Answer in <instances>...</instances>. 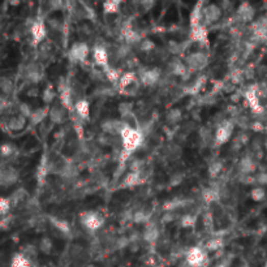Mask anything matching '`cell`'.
Listing matches in <instances>:
<instances>
[{
  "label": "cell",
  "instance_id": "6da1fadb",
  "mask_svg": "<svg viewBox=\"0 0 267 267\" xmlns=\"http://www.w3.org/2000/svg\"><path fill=\"white\" fill-rule=\"evenodd\" d=\"M120 138L121 146H123V154L130 155V154L135 153L136 150L140 149V146L144 144L145 135L140 129H135V128H130L128 125L123 130Z\"/></svg>",
  "mask_w": 267,
  "mask_h": 267
},
{
  "label": "cell",
  "instance_id": "7a4b0ae2",
  "mask_svg": "<svg viewBox=\"0 0 267 267\" xmlns=\"http://www.w3.org/2000/svg\"><path fill=\"white\" fill-rule=\"evenodd\" d=\"M233 129H235V121L233 120L224 119L222 123L218 124L214 132V145L222 146V145L227 144L233 135Z\"/></svg>",
  "mask_w": 267,
  "mask_h": 267
},
{
  "label": "cell",
  "instance_id": "3957f363",
  "mask_svg": "<svg viewBox=\"0 0 267 267\" xmlns=\"http://www.w3.org/2000/svg\"><path fill=\"white\" fill-rule=\"evenodd\" d=\"M207 262V252L200 247L189 248L185 254V263L188 267H205Z\"/></svg>",
  "mask_w": 267,
  "mask_h": 267
},
{
  "label": "cell",
  "instance_id": "277c9868",
  "mask_svg": "<svg viewBox=\"0 0 267 267\" xmlns=\"http://www.w3.org/2000/svg\"><path fill=\"white\" fill-rule=\"evenodd\" d=\"M137 76L141 85L151 88V86H155L156 84H159L162 77V72L159 68L142 67L137 71Z\"/></svg>",
  "mask_w": 267,
  "mask_h": 267
},
{
  "label": "cell",
  "instance_id": "5b68a950",
  "mask_svg": "<svg viewBox=\"0 0 267 267\" xmlns=\"http://www.w3.org/2000/svg\"><path fill=\"white\" fill-rule=\"evenodd\" d=\"M81 224L89 232H95L104 226V218L98 211H85L79 217Z\"/></svg>",
  "mask_w": 267,
  "mask_h": 267
},
{
  "label": "cell",
  "instance_id": "8992f818",
  "mask_svg": "<svg viewBox=\"0 0 267 267\" xmlns=\"http://www.w3.org/2000/svg\"><path fill=\"white\" fill-rule=\"evenodd\" d=\"M185 64L189 68V71L192 72L203 71L208 64V55L206 52H202V51L191 52L185 58Z\"/></svg>",
  "mask_w": 267,
  "mask_h": 267
},
{
  "label": "cell",
  "instance_id": "52a82bcc",
  "mask_svg": "<svg viewBox=\"0 0 267 267\" xmlns=\"http://www.w3.org/2000/svg\"><path fill=\"white\" fill-rule=\"evenodd\" d=\"M89 54H90V48L85 42H76V43L72 44L69 51H68L69 59L74 63H85Z\"/></svg>",
  "mask_w": 267,
  "mask_h": 267
},
{
  "label": "cell",
  "instance_id": "ba28073f",
  "mask_svg": "<svg viewBox=\"0 0 267 267\" xmlns=\"http://www.w3.org/2000/svg\"><path fill=\"white\" fill-rule=\"evenodd\" d=\"M18 177H20V175H18V171L15 167L3 165V167L0 170V185H2V188L7 189L16 185L18 181Z\"/></svg>",
  "mask_w": 267,
  "mask_h": 267
},
{
  "label": "cell",
  "instance_id": "9c48e42d",
  "mask_svg": "<svg viewBox=\"0 0 267 267\" xmlns=\"http://www.w3.org/2000/svg\"><path fill=\"white\" fill-rule=\"evenodd\" d=\"M30 36H32L34 46H41L43 43L46 37H47V29H46V24L43 22V20L32 21Z\"/></svg>",
  "mask_w": 267,
  "mask_h": 267
},
{
  "label": "cell",
  "instance_id": "30bf717a",
  "mask_svg": "<svg viewBox=\"0 0 267 267\" xmlns=\"http://www.w3.org/2000/svg\"><path fill=\"white\" fill-rule=\"evenodd\" d=\"M128 124L123 120H115V119H110V120L103 121L100 124V129L102 133H106V135L114 136V137H120L123 130L125 129Z\"/></svg>",
  "mask_w": 267,
  "mask_h": 267
},
{
  "label": "cell",
  "instance_id": "8fae6325",
  "mask_svg": "<svg viewBox=\"0 0 267 267\" xmlns=\"http://www.w3.org/2000/svg\"><path fill=\"white\" fill-rule=\"evenodd\" d=\"M244 98L247 100V103L249 104L250 110L254 112L255 115H262L263 114L264 109L263 106L261 104V99H259L257 91H255L254 86H250L249 89L244 91Z\"/></svg>",
  "mask_w": 267,
  "mask_h": 267
},
{
  "label": "cell",
  "instance_id": "7c38bea8",
  "mask_svg": "<svg viewBox=\"0 0 267 267\" xmlns=\"http://www.w3.org/2000/svg\"><path fill=\"white\" fill-rule=\"evenodd\" d=\"M222 13H223V9L220 8V6H218L215 3L207 4L206 7H203V24H215V22H218L220 20Z\"/></svg>",
  "mask_w": 267,
  "mask_h": 267
},
{
  "label": "cell",
  "instance_id": "4fadbf2b",
  "mask_svg": "<svg viewBox=\"0 0 267 267\" xmlns=\"http://www.w3.org/2000/svg\"><path fill=\"white\" fill-rule=\"evenodd\" d=\"M24 78L32 85H37L43 78V69L37 63H30L24 69Z\"/></svg>",
  "mask_w": 267,
  "mask_h": 267
},
{
  "label": "cell",
  "instance_id": "5bb4252c",
  "mask_svg": "<svg viewBox=\"0 0 267 267\" xmlns=\"http://www.w3.org/2000/svg\"><path fill=\"white\" fill-rule=\"evenodd\" d=\"M255 16V9L253 8V6H250L249 3H243L238 9L236 11V20L241 24H248L252 22L254 20Z\"/></svg>",
  "mask_w": 267,
  "mask_h": 267
},
{
  "label": "cell",
  "instance_id": "9a60e30c",
  "mask_svg": "<svg viewBox=\"0 0 267 267\" xmlns=\"http://www.w3.org/2000/svg\"><path fill=\"white\" fill-rule=\"evenodd\" d=\"M146 173L145 170L141 172H132L126 173L125 177L121 181V186H125V188H133V186H137V185H141L142 182L146 181Z\"/></svg>",
  "mask_w": 267,
  "mask_h": 267
},
{
  "label": "cell",
  "instance_id": "2e32d148",
  "mask_svg": "<svg viewBox=\"0 0 267 267\" xmlns=\"http://www.w3.org/2000/svg\"><path fill=\"white\" fill-rule=\"evenodd\" d=\"M238 170V175H245V176H249V175H253L254 171L257 170V163H255L254 158L252 155H244L243 158L240 159L237 166Z\"/></svg>",
  "mask_w": 267,
  "mask_h": 267
},
{
  "label": "cell",
  "instance_id": "e0dca14e",
  "mask_svg": "<svg viewBox=\"0 0 267 267\" xmlns=\"http://www.w3.org/2000/svg\"><path fill=\"white\" fill-rule=\"evenodd\" d=\"M191 39L202 46H208V34L206 25L201 24L198 26L191 28Z\"/></svg>",
  "mask_w": 267,
  "mask_h": 267
},
{
  "label": "cell",
  "instance_id": "ac0fdd59",
  "mask_svg": "<svg viewBox=\"0 0 267 267\" xmlns=\"http://www.w3.org/2000/svg\"><path fill=\"white\" fill-rule=\"evenodd\" d=\"M168 69H170L171 74L181 77V78H185V77L188 76V73H191V71H189V68L186 67V64L182 63L180 59H177V58H173V59L168 63Z\"/></svg>",
  "mask_w": 267,
  "mask_h": 267
},
{
  "label": "cell",
  "instance_id": "d6986e66",
  "mask_svg": "<svg viewBox=\"0 0 267 267\" xmlns=\"http://www.w3.org/2000/svg\"><path fill=\"white\" fill-rule=\"evenodd\" d=\"M109 51L102 44H97L94 48H93V59H94L95 64L98 67H102L103 69L106 67H109Z\"/></svg>",
  "mask_w": 267,
  "mask_h": 267
},
{
  "label": "cell",
  "instance_id": "ffe728a7",
  "mask_svg": "<svg viewBox=\"0 0 267 267\" xmlns=\"http://www.w3.org/2000/svg\"><path fill=\"white\" fill-rule=\"evenodd\" d=\"M141 237H142V240L146 241V243H149V244L156 243V240L159 238V228H158V226H156L155 222L150 220L149 223L145 226L144 231H142Z\"/></svg>",
  "mask_w": 267,
  "mask_h": 267
},
{
  "label": "cell",
  "instance_id": "44dd1931",
  "mask_svg": "<svg viewBox=\"0 0 267 267\" xmlns=\"http://www.w3.org/2000/svg\"><path fill=\"white\" fill-rule=\"evenodd\" d=\"M28 124V119L22 115H13L7 121V128H8L9 132H21V130L25 129V126Z\"/></svg>",
  "mask_w": 267,
  "mask_h": 267
},
{
  "label": "cell",
  "instance_id": "7402d4cb",
  "mask_svg": "<svg viewBox=\"0 0 267 267\" xmlns=\"http://www.w3.org/2000/svg\"><path fill=\"white\" fill-rule=\"evenodd\" d=\"M121 36H123L124 41L126 44H140L144 38L138 32H136L130 25H124L121 29Z\"/></svg>",
  "mask_w": 267,
  "mask_h": 267
},
{
  "label": "cell",
  "instance_id": "603a6c76",
  "mask_svg": "<svg viewBox=\"0 0 267 267\" xmlns=\"http://www.w3.org/2000/svg\"><path fill=\"white\" fill-rule=\"evenodd\" d=\"M220 189L222 185H214V186H208L202 191V198L206 203L211 205V203L219 202L222 196H220Z\"/></svg>",
  "mask_w": 267,
  "mask_h": 267
},
{
  "label": "cell",
  "instance_id": "cb8c5ba5",
  "mask_svg": "<svg viewBox=\"0 0 267 267\" xmlns=\"http://www.w3.org/2000/svg\"><path fill=\"white\" fill-rule=\"evenodd\" d=\"M67 109L62 104H55V106L51 107L50 110V120L54 124H63L67 121Z\"/></svg>",
  "mask_w": 267,
  "mask_h": 267
},
{
  "label": "cell",
  "instance_id": "d4e9b609",
  "mask_svg": "<svg viewBox=\"0 0 267 267\" xmlns=\"http://www.w3.org/2000/svg\"><path fill=\"white\" fill-rule=\"evenodd\" d=\"M50 110H51L50 106L39 107V109L34 110L32 114V116H30V119H29L30 124L34 126L39 125V124H41L44 119L47 118V116H50Z\"/></svg>",
  "mask_w": 267,
  "mask_h": 267
},
{
  "label": "cell",
  "instance_id": "484cf974",
  "mask_svg": "<svg viewBox=\"0 0 267 267\" xmlns=\"http://www.w3.org/2000/svg\"><path fill=\"white\" fill-rule=\"evenodd\" d=\"M48 220H50V223L52 224L54 228H55L56 231H59L60 233H63V235L69 236L72 233L71 224L68 223L67 220L60 219V218L56 217H48Z\"/></svg>",
  "mask_w": 267,
  "mask_h": 267
},
{
  "label": "cell",
  "instance_id": "4316f807",
  "mask_svg": "<svg viewBox=\"0 0 267 267\" xmlns=\"http://www.w3.org/2000/svg\"><path fill=\"white\" fill-rule=\"evenodd\" d=\"M9 200L12 202V206H20L25 205V203L29 202V193H28L26 189L24 188H18L16 189L12 193V196L9 197Z\"/></svg>",
  "mask_w": 267,
  "mask_h": 267
},
{
  "label": "cell",
  "instance_id": "83f0119b",
  "mask_svg": "<svg viewBox=\"0 0 267 267\" xmlns=\"http://www.w3.org/2000/svg\"><path fill=\"white\" fill-rule=\"evenodd\" d=\"M140 79H138L137 72H125L123 73L120 78V83H119V88H120L121 91H125L126 89H129L130 86L135 85L136 83H138Z\"/></svg>",
  "mask_w": 267,
  "mask_h": 267
},
{
  "label": "cell",
  "instance_id": "f1b7e54d",
  "mask_svg": "<svg viewBox=\"0 0 267 267\" xmlns=\"http://www.w3.org/2000/svg\"><path fill=\"white\" fill-rule=\"evenodd\" d=\"M74 111L78 115V118L83 120H89V118H90V104L86 99L77 100L74 103Z\"/></svg>",
  "mask_w": 267,
  "mask_h": 267
},
{
  "label": "cell",
  "instance_id": "f546056e",
  "mask_svg": "<svg viewBox=\"0 0 267 267\" xmlns=\"http://www.w3.org/2000/svg\"><path fill=\"white\" fill-rule=\"evenodd\" d=\"M9 267H33V261L22 252L13 254Z\"/></svg>",
  "mask_w": 267,
  "mask_h": 267
},
{
  "label": "cell",
  "instance_id": "4dcf8cb0",
  "mask_svg": "<svg viewBox=\"0 0 267 267\" xmlns=\"http://www.w3.org/2000/svg\"><path fill=\"white\" fill-rule=\"evenodd\" d=\"M132 220L133 223L136 224H145V226H146L150 220H151V212L145 210V208H138V210H136V211L133 212Z\"/></svg>",
  "mask_w": 267,
  "mask_h": 267
},
{
  "label": "cell",
  "instance_id": "1f68e13d",
  "mask_svg": "<svg viewBox=\"0 0 267 267\" xmlns=\"http://www.w3.org/2000/svg\"><path fill=\"white\" fill-rule=\"evenodd\" d=\"M205 83H206V77L203 76V74L196 77V78H194L192 83H189V85L186 86L185 93H186V94H193V95L198 94V91L201 90V88H202Z\"/></svg>",
  "mask_w": 267,
  "mask_h": 267
},
{
  "label": "cell",
  "instance_id": "d6a6232c",
  "mask_svg": "<svg viewBox=\"0 0 267 267\" xmlns=\"http://www.w3.org/2000/svg\"><path fill=\"white\" fill-rule=\"evenodd\" d=\"M0 89H2L3 97H8L15 91V81L11 77L3 76L0 78Z\"/></svg>",
  "mask_w": 267,
  "mask_h": 267
},
{
  "label": "cell",
  "instance_id": "836d02e7",
  "mask_svg": "<svg viewBox=\"0 0 267 267\" xmlns=\"http://www.w3.org/2000/svg\"><path fill=\"white\" fill-rule=\"evenodd\" d=\"M223 167L224 166L222 161H219V159H215V161H212L207 167L208 176L211 177V179H217L220 173H222V171H223Z\"/></svg>",
  "mask_w": 267,
  "mask_h": 267
},
{
  "label": "cell",
  "instance_id": "e575fe53",
  "mask_svg": "<svg viewBox=\"0 0 267 267\" xmlns=\"http://www.w3.org/2000/svg\"><path fill=\"white\" fill-rule=\"evenodd\" d=\"M121 2L119 0H109V2H104L103 3V13L104 15H115L120 11Z\"/></svg>",
  "mask_w": 267,
  "mask_h": 267
},
{
  "label": "cell",
  "instance_id": "d590c367",
  "mask_svg": "<svg viewBox=\"0 0 267 267\" xmlns=\"http://www.w3.org/2000/svg\"><path fill=\"white\" fill-rule=\"evenodd\" d=\"M223 245H224L223 238L219 237V236H217V237L210 238V240H208L207 243H206L205 250L207 253L208 252H219V250H222Z\"/></svg>",
  "mask_w": 267,
  "mask_h": 267
},
{
  "label": "cell",
  "instance_id": "8d00e7d4",
  "mask_svg": "<svg viewBox=\"0 0 267 267\" xmlns=\"http://www.w3.org/2000/svg\"><path fill=\"white\" fill-rule=\"evenodd\" d=\"M182 119V111L180 109H171L166 115V121L171 125H176L181 121Z\"/></svg>",
  "mask_w": 267,
  "mask_h": 267
},
{
  "label": "cell",
  "instance_id": "74e56055",
  "mask_svg": "<svg viewBox=\"0 0 267 267\" xmlns=\"http://www.w3.org/2000/svg\"><path fill=\"white\" fill-rule=\"evenodd\" d=\"M133 110H135V104H133L132 102L119 103L118 111H119V115L121 116V120H124L125 118H128V116H130L132 114H135Z\"/></svg>",
  "mask_w": 267,
  "mask_h": 267
},
{
  "label": "cell",
  "instance_id": "f35d334b",
  "mask_svg": "<svg viewBox=\"0 0 267 267\" xmlns=\"http://www.w3.org/2000/svg\"><path fill=\"white\" fill-rule=\"evenodd\" d=\"M103 72H104V76L107 77V78L111 81L112 84H119L120 83V78L123 74L120 73V71L119 69H115L114 67H106L104 69H103Z\"/></svg>",
  "mask_w": 267,
  "mask_h": 267
},
{
  "label": "cell",
  "instance_id": "ab89813d",
  "mask_svg": "<svg viewBox=\"0 0 267 267\" xmlns=\"http://www.w3.org/2000/svg\"><path fill=\"white\" fill-rule=\"evenodd\" d=\"M38 249H39V252L43 253V254H46V255L51 254V253H52V249H54L52 240H51L50 237H47V236L42 237L41 240H39Z\"/></svg>",
  "mask_w": 267,
  "mask_h": 267
},
{
  "label": "cell",
  "instance_id": "60d3db41",
  "mask_svg": "<svg viewBox=\"0 0 267 267\" xmlns=\"http://www.w3.org/2000/svg\"><path fill=\"white\" fill-rule=\"evenodd\" d=\"M250 198L254 202H262L266 198V189L263 186H261V185L253 186L252 191H250Z\"/></svg>",
  "mask_w": 267,
  "mask_h": 267
},
{
  "label": "cell",
  "instance_id": "b9f144b4",
  "mask_svg": "<svg viewBox=\"0 0 267 267\" xmlns=\"http://www.w3.org/2000/svg\"><path fill=\"white\" fill-rule=\"evenodd\" d=\"M197 223V217L193 214H185L180 218V226L182 228H194Z\"/></svg>",
  "mask_w": 267,
  "mask_h": 267
},
{
  "label": "cell",
  "instance_id": "7bdbcfd3",
  "mask_svg": "<svg viewBox=\"0 0 267 267\" xmlns=\"http://www.w3.org/2000/svg\"><path fill=\"white\" fill-rule=\"evenodd\" d=\"M41 95L44 104H46V106H50V103H52L54 99H55L56 94H55V90L52 89V86H47V88L42 91Z\"/></svg>",
  "mask_w": 267,
  "mask_h": 267
},
{
  "label": "cell",
  "instance_id": "ee69618b",
  "mask_svg": "<svg viewBox=\"0 0 267 267\" xmlns=\"http://www.w3.org/2000/svg\"><path fill=\"white\" fill-rule=\"evenodd\" d=\"M245 79L247 78H245V74H244V69H236V71L232 72L231 76H229V81H231L232 84H235L236 86L241 85Z\"/></svg>",
  "mask_w": 267,
  "mask_h": 267
},
{
  "label": "cell",
  "instance_id": "f6af8a7d",
  "mask_svg": "<svg viewBox=\"0 0 267 267\" xmlns=\"http://www.w3.org/2000/svg\"><path fill=\"white\" fill-rule=\"evenodd\" d=\"M16 153V147L13 144H9V142H4L2 145V158L8 159Z\"/></svg>",
  "mask_w": 267,
  "mask_h": 267
},
{
  "label": "cell",
  "instance_id": "bcb514c9",
  "mask_svg": "<svg viewBox=\"0 0 267 267\" xmlns=\"http://www.w3.org/2000/svg\"><path fill=\"white\" fill-rule=\"evenodd\" d=\"M138 47H140V50L142 51V52H151V51H154L156 48L155 43H154V41H151V39L149 38H144L141 41V43L138 44Z\"/></svg>",
  "mask_w": 267,
  "mask_h": 267
},
{
  "label": "cell",
  "instance_id": "7dc6e473",
  "mask_svg": "<svg viewBox=\"0 0 267 267\" xmlns=\"http://www.w3.org/2000/svg\"><path fill=\"white\" fill-rule=\"evenodd\" d=\"M200 138L202 140L203 144L214 142V135H211V130H210V128H207V126L200 128Z\"/></svg>",
  "mask_w": 267,
  "mask_h": 267
},
{
  "label": "cell",
  "instance_id": "c3c4849f",
  "mask_svg": "<svg viewBox=\"0 0 267 267\" xmlns=\"http://www.w3.org/2000/svg\"><path fill=\"white\" fill-rule=\"evenodd\" d=\"M11 207H12L11 200L7 197H2V200H0V214H2V217H7L8 212L11 211Z\"/></svg>",
  "mask_w": 267,
  "mask_h": 267
},
{
  "label": "cell",
  "instance_id": "681fc988",
  "mask_svg": "<svg viewBox=\"0 0 267 267\" xmlns=\"http://www.w3.org/2000/svg\"><path fill=\"white\" fill-rule=\"evenodd\" d=\"M98 142H99L100 146H112L115 144V137L106 135V133H100L98 136Z\"/></svg>",
  "mask_w": 267,
  "mask_h": 267
},
{
  "label": "cell",
  "instance_id": "f907efd6",
  "mask_svg": "<svg viewBox=\"0 0 267 267\" xmlns=\"http://www.w3.org/2000/svg\"><path fill=\"white\" fill-rule=\"evenodd\" d=\"M33 111H34V110L30 109L29 104H26V103H20L17 106V114L22 115V116H25L26 119H30Z\"/></svg>",
  "mask_w": 267,
  "mask_h": 267
},
{
  "label": "cell",
  "instance_id": "816d5d0a",
  "mask_svg": "<svg viewBox=\"0 0 267 267\" xmlns=\"http://www.w3.org/2000/svg\"><path fill=\"white\" fill-rule=\"evenodd\" d=\"M38 252H39V249L37 247H34V245H26V247L24 248V250H22V253H24L25 255H26V257H29L30 259H36L37 258V255H38Z\"/></svg>",
  "mask_w": 267,
  "mask_h": 267
},
{
  "label": "cell",
  "instance_id": "f5cc1de1",
  "mask_svg": "<svg viewBox=\"0 0 267 267\" xmlns=\"http://www.w3.org/2000/svg\"><path fill=\"white\" fill-rule=\"evenodd\" d=\"M129 44H121V46H119L118 48H116V56H118L119 59H124V58H126V56L129 55Z\"/></svg>",
  "mask_w": 267,
  "mask_h": 267
},
{
  "label": "cell",
  "instance_id": "db71d44e",
  "mask_svg": "<svg viewBox=\"0 0 267 267\" xmlns=\"http://www.w3.org/2000/svg\"><path fill=\"white\" fill-rule=\"evenodd\" d=\"M181 155V149L177 146H172L167 150V156L170 161H175V159H179Z\"/></svg>",
  "mask_w": 267,
  "mask_h": 267
},
{
  "label": "cell",
  "instance_id": "11a10c76",
  "mask_svg": "<svg viewBox=\"0 0 267 267\" xmlns=\"http://www.w3.org/2000/svg\"><path fill=\"white\" fill-rule=\"evenodd\" d=\"M176 211H167L165 212V214L162 215V223L163 224H170L172 223V222H175L176 220Z\"/></svg>",
  "mask_w": 267,
  "mask_h": 267
},
{
  "label": "cell",
  "instance_id": "9f6ffc18",
  "mask_svg": "<svg viewBox=\"0 0 267 267\" xmlns=\"http://www.w3.org/2000/svg\"><path fill=\"white\" fill-rule=\"evenodd\" d=\"M39 52H41V56L43 58V59H44V58H47V56L50 55V52H51V43H50V42L44 41L43 43L39 46Z\"/></svg>",
  "mask_w": 267,
  "mask_h": 267
},
{
  "label": "cell",
  "instance_id": "6f0895ef",
  "mask_svg": "<svg viewBox=\"0 0 267 267\" xmlns=\"http://www.w3.org/2000/svg\"><path fill=\"white\" fill-rule=\"evenodd\" d=\"M182 173H175V175H172V176L170 177V185L171 186H176V185L181 184L182 181Z\"/></svg>",
  "mask_w": 267,
  "mask_h": 267
},
{
  "label": "cell",
  "instance_id": "680465c9",
  "mask_svg": "<svg viewBox=\"0 0 267 267\" xmlns=\"http://www.w3.org/2000/svg\"><path fill=\"white\" fill-rule=\"evenodd\" d=\"M47 24L50 25L54 30H62V28H63L62 21H59L58 18H48Z\"/></svg>",
  "mask_w": 267,
  "mask_h": 267
},
{
  "label": "cell",
  "instance_id": "91938a15",
  "mask_svg": "<svg viewBox=\"0 0 267 267\" xmlns=\"http://www.w3.org/2000/svg\"><path fill=\"white\" fill-rule=\"evenodd\" d=\"M243 97H244V93H243V91L236 90L235 93H233V94L229 95V100H231V102L233 103V104H237V103H240V99H241V98H243Z\"/></svg>",
  "mask_w": 267,
  "mask_h": 267
},
{
  "label": "cell",
  "instance_id": "94428289",
  "mask_svg": "<svg viewBox=\"0 0 267 267\" xmlns=\"http://www.w3.org/2000/svg\"><path fill=\"white\" fill-rule=\"evenodd\" d=\"M39 94H41V93H39V88L37 85H33L32 88L28 89V91H26V95L30 98H36V97H38Z\"/></svg>",
  "mask_w": 267,
  "mask_h": 267
},
{
  "label": "cell",
  "instance_id": "6125c7cd",
  "mask_svg": "<svg viewBox=\"0 0 267 267\" xmlns=\"http://www.w3.org/2000/svg\"><path fill=\"white\" fill-rule=\"evenodd\" d=\"M255 179H257V182H258L261 186H263V185H267V172L259 173L258 176L255 177Z\"/></svg>",
  "mask_w": 267,
  "mask_h": 267
},
{
  "label": "cell",
  "instance_id": "be15d7a7",
  "mask_svg": "<svg viewBox=\"0 0 267 267\" xmlns=\"http://www.w3.org/2000/svg\"><path fill=\"white\" fill-rule=\"evenodd\" d=\"M219 6H220V8L223 9V11H228V9H232L233 4L229 3V2H222V3H220Z\"/></svg>",
  "mask_w": 267,
  "mask_h": 267
},
{
  "label": "cell",
  "instance_id": "e7e4bbea",
  "mask_svg": "<svg viewBox=\"0 0 267 267\" xmlns=\"http://www.w3.org/2000/svg\"><path fill=\"white\" fill-rule=\"evenodd\" d=\"M141 6L144 7V9H149L150 7H153L154 6V2H141Z\"/></svg>",
  "mask_w": 267,
  "mask_h": 267
},
{
  "label": "cell",
  "instance_id": "03108f58",
  "mask_svg": "<svg viewBox=\"0 0 267 267\" xmlns=\"http://www.w3.org/2000/svg\"><path fill=\"white\" fill-rule=\"evenodd\" d=\"M11 4H12V6H17V4H20V3H18V2H13V3H11Z\"/></svg>",
  "mask_w": 267,
  "mask_h": 267
},
{
  "label": "cell",
  "instance_id": "003e7915",
  "mask_svg": "<svg viewBox=\"0 0 267 267\" xmlns=\"http://www.w3.org/2000/svg\"><path fill=\"white\" fill-rule=\"evenodd\" d=\"M85 267H97V266H94V264H88V266H85Z\"/></svg>",
  "mask_w": 267,
  "mask_h": 267
}]
</instances>
